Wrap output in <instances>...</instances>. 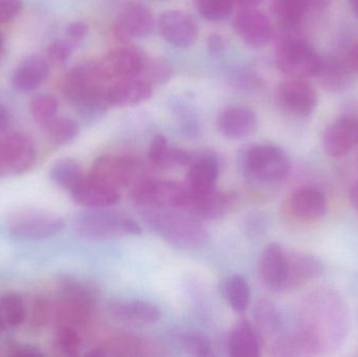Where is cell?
Segmentation results:
<instances>
[{
    "label": "cell",
    "instance_id": "obj_1",
    "mask_svg": "<svg viewBox=\"0 0 358 357\" xmlns=\"http://www.w3.org/2000/svg\"><path fill=\"white\" fill-rule=\"evenodd\" d=\"M166 207H144L143 220L159 237L181 249H196L206 245L208 231L197 218L187 212Z\"/></svg>",
    "mask_w": 358,
    "mask_h": 357
},
{
    "label": "cell",
    "instance_id": "obj_2",
    "mask_svg": "<svg viewBox=\"0 0 358 357\" xmlns=\"http://www.w3.org/2000/svg\"><path fill=\"white\" fill-rule=\"evenodd\" d=\"M238 168L246 180L261 184H275L287 177L290 159L283 149L275 145H252L240 151Z\"/></svg>",
    "mask_w": 358,
    "mask_h": 357
},
{
    "label": "cell",
    "instance_id": "obj_3",
    "mask_svg": "<svg viewBox=\"0 0 358 357\" xmlns=\"http://www.w3.org/2000/svg\"><path fill=\"white\" fill-rule=\"evenodd\" d=\"M73 230L79 236L92 240L142 234V228L134 218L108 207L88 209L78 214L73 220Z\"/></svg>",
    "mask_w": 358,
    "mask_h": 357
},
{
    "label": "cell",
    "instance_id": "obj_4",
    "mask_svg": "<svg viewBox=\"0 0 358 357\" xmlns=\"http://www.w3.org/2000/svg\"><path fill=\"white\" fill-rule=\"evenodd\" d=\"M98 62L77 65L65 75L62 89L76 108L108 100V87Z\"/></svg>",
    "mask_w": 358,
    "mask_h": 357
},
{
    "label": "cell",
    "instance_id": "obj_5",
    "mask_svg": "<svg viewBox=\"0 0 358 357\" xmlns=\"http://www.w3.org/2000/svg\"><path fill=\"white\" fill-rule=\"evenodd\" d=\"M280 71L289 78L317 77L322 56L301 38L286 37L280 42L275 54Z\"/></svg>",
    "mask_w": 358,
    "mask_h": 357
},
{
    "label": "cell",
    "instance_id": "obj_6",
    "mask_svg": "<svg viewBox=\"0 0 358 357\" xmlns=\"http://www.w3.org/2000/svg\"><path fill=\"white\" fill-rule=\"evenodd\" d=\"M187 197L185 184L155 178H142L134 184L131 191L132 201L142 207H166L182 211Z\"/></svg>",
    "mask_w": 358,
    "mask_h": 357
},
{
    "label": "cell",
    "instance_id": "obj_7",
    "mask_svg": "<svg viewBox=\"0 0 358 357\" xmlns=\"http://www.w3.org/2000/svg\"><path fill=\"white\" fill-rule=\"evenodd\" d=\"M8 226L15 238L41 240L58 235L64 228V220L43 210H22L10 216Z\"/></svg>",
    "mask_w": 358,
    "mask_h": 357
},
{
    "label": "cell",
    "instance_id": "obj_8",
    "mask_svg": "<svg viewBox=\"0 0 358 357\" xmlns=\"http://www.w3.org/2000/svg\"><path fill=\"white\" fill-rule=\"evenodd\" d=\"M92 175L120 191L142 180V165L134 157L103 155L94 161Z\"/></svg>",
    "mask_w": 358,
    "mask_h": 357
},
{
    "label": "cell",
    "instance_id": "obj_9",
    "mask_svg": "<svg viewBox=\"0 0 358 357\" xmlns=\"http://www.w3.org/2000/svg\"><path fill=\"white\" fill-rule=\"evenodd\" d=\"M277 96L282 108L296 117H309L317 105L315 88L303 78L287 77L280 84Z\"/></svg>",
    "mask_w": 358,
    "mask_h": 357
},
{
    "label": "cell",
    "instance_id": "obj_10",
    "mask_svg": "<svg viewBox=\"0 0 358 357\" xmlns=\"http://www.w3.org/2000/svg\"><path fill=\"white\" fill-rule=\"evenodd\" d=\"M98 63L107 82L117 81L138 77L144 71L146 58L136 48L123 46L110 50Z\"/></svg>",
    "mask_w": 358,
    "mask_h": 357
},
{
    "label": "cell",
    "instance_id": "obj_11",
    "mask_svg": "<svg viewBox=\"0 0 358 357\" xmlns=\"http://www.w3.org/2000/svg\"><path fill=\"white\" fill-rule=\"evenodd\" d=\"M35 161V145L27 134L13 133L2 138L0 175L24 173Z\"/></svg>",
    "mask_w": 358,
    "mask_h": 357
},
{
    "label": "cell",
    "instance_id": "obj_12",
    "mask_svg": "<svg viewBox=\"0 0 358 357\" xmlns=\"http://www.w3.org/2000/svg\"><path fill=\"white\" fill-rule=\"evenodd\" d=\"M155 16L150 8L142 3L126 6L115 20L113 31L122 41H131L150 35L155 29Z\"/></svg>",
    "mask_w": 358,
    "mask_h": 357
},
{
    "label": "cell",
    "instance_id": "obj_13",
    "mask_svg": "<svg viewBox=\"0 0 358 357\" xmlns=\"http://www.w3.org/2000/svg\"><path fill=\"white\" fill-rule=\"evenodd\" d=\"M159 29L162 37L176 48H189L197 40V23L191 15L183 10H170L162 13Z\"/></svg>",
    "mask_w": 358,
    "mask_h": 357
},
{
    "label": "cell",
    "instance_id": "obj_14",
    "mask_svg": "<svg viewBox=\"0 0 358 357\" xmlns=\"http://www.w3.org/2000/svg\"><path fill=\"white\" fill-rule=\"evenodd\" d=\"M234 29L250 48L267 45L273 36L268 18L256 8H241L234 19Z\"/></svg>",
    "mask_w": 358,
    "mask_h": 357
},
{
    "label": "cell",
    "instance_id": "obj_15",
    "mask_svg": "<svg viewBox=\"0 0 358 357\" xmlns=\"http://www.w3.org/2000/svg\"><path fill=\"white\" fill-rule=\"evenodd\" d=\"M69 193L78 205L88 209L113 207L121 199L119 190L96 180L92 174L84 175Z\"/></svg>",
    "mask_w": 358,
    "mask_h": 357
},
{
    "label": "cell",
    "instance_id": "obj_16",
    "mask_svg": "<svg viewBox=\"0 0 358 357\" xmlns=\"http://www.w3.org/2000/svg\"><path fill=\"white\" fill-rule=\"evenodd\" d=\"M189 167L185 184L187 192L201 195L216 189L217 180L220 175V163L214 153L196 154Z\"/></svg>",
    "mask_w": 358,
    "mask_h": 357
},
{
    "label": "cell",
    "instance_id": "obj_17",
    "mask_svg": "<svg viewBox=\"0 0 358 357\" xmlns=\"http://www.w3.org/2000/svg\"><path fill=\"white\" fill-rule=\"evenodd\" d=\"M358 143V119L343 117L326 129L323 146L331 157H341L350 152Z\"/></svg>",
    "mask_w": 358,
    "mask_h": 357
},
{
    "label": "cell",
    "instance_id": "obj_18",
    "mask_svg": "<svg viewBox=\"0 0 358 357\" xmlns=\"http://www.w3.org/2000/svg\"><path fill=\"white\" fill-rule=\"evenodd\" d=\"M233 205V198L227 193L214 189L201 195L187 192V201L182 211L197 219H219L229 213Z\"/></svg>",
    "mask_w": 358,
    "mask_h": 357
},
{
    "label": "cell",
    "instance_id": "obj_19",
    "mask_svg": "<svg viewBox=\"0 0 358 357\" xmlns=\"http://www.w3.org/2000/svg\"><path fill=\"white\" fill-rule=\"evenodd\" d=\"M152 96V85L138 77L117 80L108 87L111 106L134 107L146 102Z\"/></svg>",
    "mask_w": 358,
    "mask_h": 357
},
{
    "label": "cell",
    "instance_id": "obj_20",
    "mask_svg": "<svg viewBox=\"0 0 358 357\" xmlns=\"http://www.w3.org/2000/svg\"><path fill=\"white\" fill-rule=\"evenodd\" d=\"M260 274L263 282L273 291L285 289L287 279V253L278 243L265 247L260 259Z\"/></svg>",
    "mask_w": 358,
    "mask_h": 357
},
{
    "label": "cell",
    "instance_id": "obj_21",
    "mask_svg": "<svg viewBox=\"0 0 358 357\" xmlns=\"http://www.w3.org/2000/svg\"><path fill=\"white\" fill-rule=\"evenodd\" d=\"M108 312L117 320L134 324H153L162 316L157 305L141 300H115L109 302Z\"/></svg>",
    "mask_w": 358,
    "mask_h": 357
},
{
    "label": "cell",
    "instance_id": "obj_22",
    "mask_svg": "<svg viewBox=\"0 0 358 357\" xmlns=\"http://www.w3.org/2000/svg\"><path fill=\"white\" fill-rule=\"evenodd\" d=\"M219 130L231 140H242L256 131L258 121L254 111L245 107H231L219 115Z\"/></svg>",
    "mask_w": 358,
    "mask_h": 357
},
{
    "label": "cell",
    "instance_id": "obj_23",
    "mask_svg": "<svg viewBox=\"0 0 358 357\" xmlns=\"http://www.w3.org/2000/svg\"><path fill=\"white\" fill-rule=\"evenodd\" d=\"M324 264L315 256L305 253L287 254L285 289H296L322 276Z\"/></svg>",
    "mask_w": 358,
    "mask_h": 357
},
{
    "label": "cell",
    "instance_id": "obj_24",
    "mask_svg": "<svg viewBox=\"0 0 358 357\" xmlns=\"http://www.w3.org/2000/svg\"><path fill=\"white\" fill-rule=\"evenodd\" d=\"M290 210L299 220L315 221L325 216L327 203L321 191L313 187H302L292 195Z\"/></svg>",
    "mask_w": 358,
    "mask_h": 357
},
{
    "label": "cell",
    "instance_id": "obj_25",
    "mask_svg": "<svg viewBox=\"0 0 358 357\" xmlns=\"http://www.w3.org/2000/svg\"><path fill=\"white\" fill-rule=\"evenodd\" d=\"M48 73L50 67L46 60L39 56H31L13 71L10 83L17 92H33L43 83Z\"/></svg>",
    "mask_w": 358,
    "mask_h": 357
},
{
    "label": "cell",
    "instance_id": "obj_26",
    "mask_svg": "<svg viewBox=\"0 0 358 357\" xmlns=\"http://www.w3.org/2000/svg\"><path fill=\"white\" fill-rule=\"evenodd\" d=\"M148 155L151 163L159 169H171L178 166H189L195 159V154L189 151L170 147L167 138L161 134L153 138Z\"/></svg>",
    "mask_w": 358,
    "mask_h": 357
},
{
    "label": "cell",
    "instance_id": "obj_27",
    "mask_svg": "<svg viewBox=\"0 0 358 357\" xmlns=\"http://www.w3.org/2000/svg\"><path fill=\"white\" fill-rule=\"evenodd\" d=\"M261 344L258 330L248 320L235 325L229 337V354L233 357L260 356Z\"/></svg>",
    "mask_w": 358,
    "mask_h": 357
},
{
    "label": "cell",
    "instance_id": "obj_28",
    "mask_svg": "<svg viewBox=\"0 0 358 357\" xmlns=\"http://www.w3.org/2000/svg\"><path fill=\"white\" fill-rule=\"evenodd\" d=\"M61 301L90 314L96 301V289L76 279H65L61 287Z\"/></svg>",
    "mask_w": 358,
    "mask_h": 357
},
{
    "label": "cell",
    "instance_id": "obj_29",
    "mask_svg": "<svg viewBox=\"0 0 358 357\" xmlns=\"http://www.w3.org/2000/svg\"><path fill=\"white\" fill-rule=\"evenodd\" d=\"M313 0H273V13L284 27H296L302 22Z\"/></svg>",
    "mask_w": 358,
    "mask_h": 357
},
{
    "label": "cell",
    "instance_id": "obj_30",
    "mask_svg": "<svg viewBox=\"0 0 358 357\" xmlns=\"http://www.w3.org/2000/svg\"><path fill=\"white\" fill-rule=\"evenodd\" d=\"M50 178L57 186L69 192L84 177L81 167L73 159H62L56 161L50 169Z\"/></svg>",
    "mask_w": 358,
    "mask_h": 357
},
{
    "label": "cell",
    "instance_id": "obj_31",
    "mask_svg": "<svg viewBox=\"0 0 358 357\" xmlns=\"http://www.w3.org/2000/svg\"><path fill=\"white\" fill-rule=\"evenodd\" d=\"M43 128L50 140L59 146L71 144L80 133L79 124L69 117H56Z\"/></svg>",
    "mask_w": 358,
    "mask_h": 357
},
{
    "label": "cell",
    "instance_id": "obj_32",
    "mask_svg": "<svg viewBox=\"0 0 358 357\" xmlns=\"http://www.w3.org/2000/svg\"><path fill=\"white\" fill-rule=\"evenodd\" d=\"M227 298L231 309L243 314L250 304L252 293L248 281L241 276H234L227 284Z\"/></svg>",
    "mask_w": 358,
    "mask_h": 357
},
{
    "label": "cell",
    "instance_id": "obj_33",
    "mask_svg": "<svg viewBox=\"0 0 358 357\" xmlns=\"http://www.w3.org/2000/svg\"><path fill=\"white\" fill-rule=\"evenodd\" d=\"M257 327L265 335H275L281 327V316L273 303L261 300L255 308Z\"/></svg>",
    "mask_w": 358,
    "mask_h": 357
},
{
    "label": "cell",
    "instance_id": "obj_34",
    "mask_svg": "<svg viewBox=\"0 0 358 357\" xmlns=\"http://www.w3.org/2000/svg\"><path fill=\"white\" fill-rule=\"evenodd\" d=\"M0 307L8 328L21 326L27 319V308L22 298L17 293H8L0 298Z\"/></svg>",
    "mask_w": 358,
    "mask_h": 357
},
{
    "label": "cell",
    "instance_id": "obj_35",
    "mask_svg": "<svg viewBox=\"0 0 358 357\" xmlns=\"http://www.w3.org/2000/svg\"><path fill=\"white\" fill-rule=\"evenodd\" d=\"M59 104L57 99L52 94H39L31 100V115L33 119L42 127H45L50 122L57 117Z\"/></svg>",
    "mask_w": 358,
    "mask_h": 357
},
{
    "label": "cell",
    "instance_id": "obj_36",
    "mask_svg": "<svg viewBox=\"0 0 358 357\" xmlns=\"http://www.w3.org/2000/svg\"><path fill=\"white\" fill-rule=\"evenodd\" d=\"M198 13L210 21H221L231 14L233 0H194Z\"/></svg>",
    "mask_w": 358,
    "mask_h": 357
},
{
    "label": "cell",
    "instance_id": "obj_37",
    "mask_svg": "<svg viewBox=\"0 0 358 357\" xmlns=\"http://www.w3.org/2000/svg\"><path fill=\"white\" fill-rule=\"evenodd\" d=\"M317 77L323 80L325 85L336 88L342 86L346 81V71L336 59L322 56L321 68Z\"/></svg>",
    "mask_w": 358,
    "mask_h": 357
},
{
    "label": "cell",
    "instance_id": "obj_38",
    "mask_svg": "<svg viewBox=\"0 0 358 357\" xmlns=\"http://www.w3.org/2000/svg\"><path fill=\"white\" fill-rule=\"evenodd\" d=\"M57 347L66 356H78L81 348V337L76 327L59 325L56 335Z\"/></svg>",
    "mask_w": 358,
    "mask_h": 357
},
{
    "label": "cell",
    "instance_id": "obj_39",
    "mask_svg": "<svg viewBox=\"0 0 358 357\" xmlns=\"http://www.w3.org/2000/svg\"><path fill=\"white\" fill-rule=\"evenodd\" d=\"M144 71H146L147 81L152 85L155 84H165L169 81L172 75V68L167 61L162 59H152L147 61ZM143 71V73H144Z\"/></svg>",
    "mask_w": 358,
    "mask_h": 357
},
{
    "label": "cell",
    "instance_id": "obj_40",
    "mask_svg": "<svg viewBox=\"0 0 358 357\" xmlns=\"http://www.w3.org/2000/svg\"><path fill=\"white\" fill-rule=\"evenodd\" d=\"M73 42L65 40H57L50 44L48 50V57L50 62L55 64H63L69 60L73 52Z\"/></svg>",
    "mask_w": 358,
    "mask_h": 357
},
{
    "label": "cell",
    "instance_id": "obj_41",
    "mask_svg": "<svg viewBox=\"0 0 358 357\" xmlns=\"http://www.w3.org/2000/svg\"><path fill=\"white\" fill-rule=\"evenodd\" d=\"M182 342L187 350H189L194 356H213L210 342H208L206 337H197V335H187V337H183Z\"/></svg>",
    "mask_w": 358,
    "mask_h": 357
},
{
    "label": "cell",
    "instance_id": "obj_42",
    "mask_svg": "<svg viewBox=\"0 0 358 357\" xmlns=\"http://www.w3.org/2000/svg\"><path fill=\"white\" fill-rule=\"evenodd\" d=\"M22 6V0H0V24L14 20Z\"/></svg>",
    "mask_w": 358,
    "mask_h": 357
},
{
    "label": "cell",
    "instance_id": "obj_43",
    "mask_svg": "<svg viewBox=\"0 0 358 357\" xmlns=\"http://www.w3.org/2000/svg\"><path fill=\"white\" fill-rule=\"evenodd\" d=\"M50 316V305L45 298H38L34 304L33 316L31 323L35 326H43L48 323Z\"/></svg>",
    "mask_w": 358,
    "mask_h": 357
},
{
    "label": "cell",
    "instance_id": "obj_44",
    "mask_svg": "<svg viewBox=\"0 0 358 357\" xmlns=\"http://www.w3.org/2000/svg\"><path fill=\"white\" fill-rule=\"evenodd\" d=\"M234 86L238 88H243V89H250V88H256L260 85L261 82L258 77L255 75L254 73L248 71H237L233 75Z\"/></svg>",
    "mask_w": 358,
    "mask_h": 357
},
{
    "label": "cell",
    "instance_id": "obj_45",
    "mask_svg": "<svg viewBox=\"0 0 358 357\" xmlns=\"http://www.w3.org/2000/svg\"><path fill=\"white\" fill-rule=\"evenodd\" d=\"M65 34L69 37V41L73 43L82 41L87 36L88 25L81 21L71 23L65 29Z\"/></svg>",
    "mask_w": 358,
    "mask_h": 357
},
{
    "label": "cell",
    "instance_id": "obj_46",
    "mask_svg": "<svg viewBox=\"0 0 358 357\" xmlns=\"http://www.w3.org/2000/svg\"><path fill=\"white\" fill-rule=\"evenodd\" d=\"M13 356H43L39 348L31 345H14L10 348Z\"/></svg>",
    "mask_w": 358,
    "mask_h": 357
},
{
    "label": "cell",
    "instance_id": "obj_47",
    "mask_svg": "<svg viewBox=\"0 0 358 357\" xmlns=\"http://www.w3.org/2000/svg\"><path fill=\"white\" fill-rule=\"evenodd\" d=\"M208 45L210 52H216V54H219V52L225 50L224 39L217 34H213L210 36L208 40Z\"/></svg>",
    "mask_w": 358,
    "mask_h": 357
},
{
    "label": "cell",
    "instance_id": "obj_48",
    "mask_svg": "<svg viewBox=\"0 0 358 357\" xmlns=\"http://www.w3.org/2000/svg\"><path fill=\"white\" fill-rule=\"evenodd\" d=\"M10 123V115H8V109L0 104V132L3 131L8 127Z\"/></svg>",
    "mask_w": 358,
    "mask_h": 357
},
{
    "label": "cell",
    "instance_id": "obj_49",
    "mask_svg": "<svg viewBox=\"0 0 358 357\" xmlns=\"http://www.w3.org/2000/svg\"><path fill=\"white\" fill-rule=\"evenodd\" d=\"M234 4H238L241 8H256L262 0H233Z\"/></svg>",
    "mask_w": 358,
    "mask_h": 357
},
{
    "label": "cell",
    "instance_id": "obj_50",
    "mask_svg": "<svg viewBox=\"0 0 358 357\" xmlns=\"http://www.w3.org/2000/svg\"><path fill=\"white\" fill-rule=\"evenodd\" d=\"M350 201L351 203H352L353 207H355L358 212V180L352 187H351Z\"/></svg>",
    "mask_w": 358,
    "mask_h": 357
},
{
    "label": "cell",
    "instance_id": "obj_51",
    "mask_svg": "<svg viewBox=\"0 0 358 357\" xmlns=\"http://www.w3.org/2000/svg\"><path fill=\"white\" fill-rule=\"evenodd\" d=\"M350 62L353 68L358 73V43L351 50Z\"/></svg>",
    "mask_w": 358,
    "mask_h": 357
},
{
    "label": "cell",
    "instance_id": "obj_52",
    "mask_svg": "<svg viewBox=\"0 0 358 357\" xmlns=\"http://www.w3.org/2000/svg\"><path fill=\"white\" fill-rule=\"evenodd\" d=\"M8 326L6 324V319H4L3 314H2L1 307H0V331L8 330Z\"/></svg>",
    "mask_w": 358,
    "mask_h": 357
},
{
    "label": "cell",
    "instance_id": "obj_53",
    "mask_svg": "<svg viewBox=\"0 0 358 357\" xmlns=\"http://www.w3.org/2000/svg\"><path fill=\"white\" fill-rule=\"evenodd\" d=\"M351 8H352L353 13L357 15L358 18V0H349Z\"/></svg>",
    "mask_w": 358,
    "mask_h": 357
},
{
    "label": "cell",
    "instance_id": "obj_54",
    "mask_svg": "<svg viewBox=\"0 0 358 357\" xmlns=\"http://www.w3.org/2000/svg\"><path fill=\"white\" fill-rule=\"evenodd\" d=\"M0 172H1V140H0Z\"/></svg>",
    "mask_w": 358,
    "mask_h": 357
},
{
    "label": "cell",
    "instance_id": "obj_55",
    "mask_svg": "<svg viewBox=\"0 0 358 357\" xmlns=\"http://www.w3.org/2000/svg\"><path fill=\"white\" fill-rule=\"evenodd\" d=\"M2 44H3V38H2V35L0 34V50H1Z\"/></svg>",
    "mask_w": 358,
    "mask_h": 357
}]
</instances>
